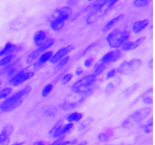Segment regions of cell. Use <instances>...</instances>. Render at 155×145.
<instances>
[{"label": "cell", "mask_w": 155, "mask_h": 145, "mask_svg": "<svg viewBox=\"0 0 155 145\" xmlns=\"http://www.w3.org/2000/svg\"><path fill=\"white\" fill-rule=\"evenodd\" d=\"M77 140L76 139L71 140H65L64 141V137H58V139L55 140V141L53 142L51 145H75L77 144Z\"/></svg>", "instance_id": "obj_20"}, {"label": "cell", "mask_w": 155, "mask_h": 145, "mask_svg": "<svg viewBox=\"0 0 155 145\" xmlns=\"http://www.w3.org/2000/svg\"><path fill=\"white\" fill-rule=\"evenodd\" d=\"M30 91H31V87L26 86L3 101L2 104H0V114L10 112L19 107L22 104L24 97L30 93Z\"/></svg>", "instance_id": "obj_1"}, {"label": "cell", "mask_w": 155, "mask_h": 145, "mask_svg": "<svg viewBox=\"0 0 155 145\" xmlns=\"http://www.w3.org/2000/svg\"><path fill=\"white\" fill-rule=\"evenodd\" d=\"M53 52L51 51H48L46 52H44L41 54L39 57L37 62L35 63V66H40L42 65H43L44 63H46L48 60H49L51 59V57H52Z\"/></svg>", "instance_id": "obj_15"}, {"label": "cell", "mask_w": 155, "mask_h": 145, "mask_svg": "<svg viewBox=\"0 0 155 145\" xmlns=\"http://www.w3.org/2000/svg\"><path fill=\"white\" fill-rule=\"evenodd\" d=\"M121 48H122L123 51H125L133 50V41H127V42H125L123 44Z\"/></svg>", "instance_id": "obj_31"}, {"label": "cell", "mask_w": 155, "mask_h": 145, "mask_svg": "<svg viewBox=\"0 0 155 145\" xmlns=\"http://www.w3.org/2000/svg\"><path fill=\"white\" fill-rule=\"evenodd\" d=\"M19 48L20 47L18 45H17L16 44H14L12 42H8L5 45L4 48L0 51V57H2V56L9 55V54H13V53L18 51Z\"/></svg>", "instance_id": "obj_11"}, {"label": "cell", "mask_w": 155, "mask_h": 145, "mask_svg": "<svg viewBox=\"0 0 155 145\" xmlns=\"http://www.w3.org/2000/svg\"><path fill=\"white\" fill-rule=\"evenodd\" d=\"M46 38V32L43 30H39L33 36V42H34L35 45H37V46H39V45H42V43H44L47 40Z\"/></svg>", "instance_id": "obj_14"}, {"label": "cell", "mask_w": 155, "mask_h": 145, "mask_svg": "<svg viewBox=\"0 0 155 145\" xmlns=\"http://www.w3.org/2000/svg\"><path fill=\"white\" fill-rule=\"evenodd\" d=\"M83 118V113L81 112H74L69 114L67 117V120L71 123L72 122H79Z\"/></svg>", "instance_id": "obj_19"}, {"label": "cell", "mask_w": 155, "mask_h": 145, "mask_svg": "<svg viewBox=\"0 0 155 145\" xmlns=\"http://www.w3.org/2000/svg\"><path fill=\"white\" fill-rule=\"evenodd\" d=\"M33 145H45V143H44L42 141H37Z\"/></svg>", "instance_id": "obj_38"}, {"label": "cell", "mask_w": 155, "mask_h": 145, "mask_svg": "<svg viewBox=\"0 0 155 145\" xmlns=\"http://www.w3.org/2000/svg\"><path fill=\"white\" fill-rule=\"evenodd\" d=\"M64 23L65 21L64 20L56 17L55 18H54L51 21V24H50V27H51V30H54V31H59V30H61L64 27Z\"/></svg>", "instance_id": "obj_16"}, {"label": "cell", "mask_w": 155, "mask_h": 145, "mask_svg": "<svg viewBox=\"0 0 155 145\" xmlns=\"http://www.w3.org/2000/svg\"><path fill=\"white\" fill-rule=\"evenodd\" d=\"M73 126H74V124L71 123V122H70V123H68V124H66V125H63V126L61 127V128L59 130L58 132L56 134L55 137H62L64 134H65L67 132H68V131H69L70 130H71V128H73Z\"/></svg>", "instance_id": "obj_21"}, {"label": "cell", "mask_w": 155, "mask_h": 145, "mask_svg": "<svg viewBox=\"0 0 155 145\" xmlns=\"http://www.w3.org/2000/svg\"><path fill=\"white\" fill-rule=\"evenodd\" d=\"M24 144V142H18V143H15L12 145H23Z\"/></svg>", "instance_id": "obj_40"}, {"label": "cell", "mask_w": 155, "mask_h": 145, "mask_svg": "<svg viewBox=\"0 0 155 145\" xmlns=\"http://www.w3.org/2000/svg\"><path fill=\"white\" fill-rule=\"evenodd\" d=\"M35 75V72L32 70H21L17 72L9 80V83L13 86H18L23 84L26 81L31 79Z\"/></svg>", "instance_id": "obj_6"}, {"label": "cell", "mask_w": 155, "mask_h": 145, "mask_svg": "<svg viewBox=\"0 0 155 145\" xmlns=\"http://www.w3.org/2000/svg\"><path fill=\"white\" fill-rule=\"evenodd\" d=\"M93 61H94L93 57H89V58H87L86 60H85L84 66H86V67H89V66L92 64Z\"/></svg>", "instance_id": "obj_35"}, {"label": "cell", "mask_w": 155, "mask_h": 145, "mask_svg": "<svg viewBox=\"0 0 155 145\" xmlns=\"http://www.w3.org/2000/svg\"><path fill=\"white\" fill-rule=\"evenodd\" d=\"M15 57V54H9V55L5 56L4 57L0 60V66H5L11 63L12 60Z\"/></svg>", "instance_id": "obj_22"}, {"label": "cell", "mask_w": 155, "mask_h": 145, "mask_svg": "<svg viewBox=\"0 0 155 145\" xmlns=\"http://www.w3.org/2000/svg\"><path fill=\"white\" fill-rule=\"evenodd\" d=\"M121 55V51L119 50H114V51H110L109 52L106 53L104 56L102 57V58L100 60V61L98 62V64L101 65V66H106L107 65L110 64V63H115L117 60H119L120 58Z\"/></svg>", "instance_id": "obj_7"}, {"label": "cell", "mask_w": 155, "mask_h": 145, "mask_svg": "<svg viewBox=\"0 0 155 145\" xmlns=\"http://www.w3.org/2000/svg\"><path fill=\"white\" fill-rule=\"evenodd\" d=\"M142 63V60L141 59H133V60H130V61L123 63L117 71H118V72H120V73L124 74V75L133 73V72L138 70L140 68Z\"/></svg>", "instance_id": "obj_5"}, {"label": "cell", "mask_w": 155, "mask_h": 145, "mask_svg": "<svg viewBox=\"0 0 155 145\" xmlns=\"http://www.w3.org/2000/svg\"><path fill=\"white\" fill-rule=\"evenodd\" d=\"M113 134H114L113 130L108 129L106 131H104V132L100 133V134L98 135V140L101 142H106L108 140H110V137L113 136Z\"/></svg>", "instance_id": "obj_18"}, {"label": "cell", "mask_w": 155, "mask_h": 145, "mask_svg": "<svg viewBox=\"0 0 155 145\" xmlns=\"http://www.w3.org/2000/svg\"><path fill=\"white\" fill-rule=\"evenodd\" d=\"M1 83H2V82H1V80H0V85H1Z\"/></svg>", "instance_id": "obj_41"}, {"label": "cell", "mask_w": 155, "mask_h": 145, "mask_svg": "<svg viewBox=\"0 0 155 145\" xmlns=\"http://www.w3.org/2000/svg\"><path fill=\"white\" fill-rule=\"evenodd\" d=\"M97 76L94 73L83 77L72 85V91L76 93H88L90 86L96 81Z\"/></svg>", "instance_id": "obj_4"}, {"label": "cell", "mask_w": 155, "mask_h": 145, "mask_svg": "<svg viewBox=\"0 0 155 145\" xmlns=\"http://www.w3.org/2000/svg\"><path fill=\"white\" fill-rule=\"evenodd\" d=\"M83 102V99H80L77 102H74V103H68V104H64L63 105V108L64 110H72V109L75 108V107H78L80 104H81Z\"/></svg>", "instance_id": "obj_24"}, {"label": "cell", "mask_w": 155, "mask_h": 145, "mask_svg": "<svg viewBox=\"0 0 155 145\" xmlns=\"http://www.w3.org/2000/svg\"><path fill=\"white\" fill-rule=\"evenodd\" d=\"M153 130V118H151L148 122H146V124L145 125L144 127V131L147 134H150V133Z\"/></svg>", "instance_id": "obj_29"}, {"label": "cell", "mask_w": 155, "mask_h": 145, "mask_svg": "<svg viewBox=\"0 0 155 145\" xmlns=\"http://www.w3.org/2000/svg\"><path fill=\"white\" fill-rule=\"evenodd\" d=\"M130 33L127 30H114L110 32L107 36V42L110 48H117L122 46L130 38Z\"/></svg>", "instance_id": "obj_3"}, {"label": "cell", "mask_w": 155, "mask_h": 145, "mask_svg": "<svg viewBox=\"0 0 155 145\" xmlns=\"http://www.w3.org/2000/svg\"><path fill=\"white\" fill-rule=\"evenodd\" d=\"M75 73H76V75H77V76H80V75H82V74L83 73V69H82L81 67L77 68V70H76V72H75Z\"/></svg>", "instance_id": "obj_37"}, {"label": "cell", "mask_w": 155, "mask_h": 145, "mask_svg": "<svg viewBox=\"0 0 155 145\" xmlns=\"http://www.w3.org/2000/svg\"><path fill=\"white\" fill-rule=\"evenodd\" d=\"M152 91V89H150V90L147 91L145 93H144L143 95V98H142V101H143L145 104H151L153 102L152 97L149 96V92H151Z\"/></svg>", "instance_id": "obj_27"}, {"label": "cell", "mask_w": 155, "mask_h": 145, "mask_svg": "<svg viewBox=\"0 0 155 145\" xmlns=\"http://www.w3.org/2000/svg\"><path fill=\"white\" fill-rule=\"evenodd\" d=\"M53 87H54V85H53V84H51V83L47 84L43 88V89H42V96L43 97V98H45V97L48 96L50 94V92H51V90L53 89Z\"/></svg>", "instance_id": "obj_25"}, {"label": "cell", "mask_w": 155, "mask_h": 145, "mask_svg": "<svg viewBox=\"0 0 155 145\" xmlns=\"http://www.w3.org/2000/svg\"><path fill=\"white\" fill-rule=\"evenodd\" d=\"M86 144H87V141H86V140H84V141L81 142V143H80L77 145H86Z\"/></svg>", "instance_id": "obj_39"}, {"label": "cell", "mask_w": 155, "mask_h": 145, "mask_svg": "<svg viewBox=\"0 0 155 145\" xmlns=\"http://www.w3.org/2000/svg\"><path fill=\"white\" fill-rule=\"evenodd\" d=\"M149 3L148 0H135L133 2V5L136 8H143L146 7Z\"/></svg>", "instance_id": "obj_26"}, {"label": "cell", "mask_w": 155, "mask_h": 145, "mask_svg": "<svg viewBox=\"0 0 155 145\" xmlns=\"http://www.w3.org/2000/svg\"><path fill=\"white\" fill-rule=\"evenodd\" d=\"M137 89H138V84L132 85L130 87H129L128 89L124 90V92H123V95H124V96H130V95H132V94H133Z\"/></svg>", "instance_id": "obj_28"}, {"label": "cell", "mask_w": 155, "mask_h": 145, "mask_svg": "<svg viewBox=\"0 0 155 145\" xmlns=\"http://www.w3.org/2000/svg\"><path fill=\"white\" fill-rule=\"evenodd\" d=\"M55 14H57L58 18L66 21L71 17V14H72V9L69 6H64V7H61L56 10Z\"/></svg>", "instance_id": "obj_12"}, {"label": "cell", "mask_w": 155, "mask_h": 145, "mask_svg": "<svg viewBox=\"0 0 155 145\" xmlns=\"http://www.w3.org/2000/svg\"><path fill=\"white\" fill-rule=\"evenodd\" d=\"M151 113V108H149V107H145V108H141L136 110L132 114H130L127 119H124L122 123L123 128H130L140 123Z\"/></svg>", "instance_id": "obj_2"}, {"label": "cell", "mask_w": 155, "mask_h": 145, "mask_svg": "<svg viewBox=\"0 0 155 145\" xmlns=\"http://www.w3.org/2000/svg\"><path fill=\"white\" fill-rule=\"evenodd\" d=\"M54 42V39H47L44 43H42V45H39V48H38L37 49L35 50L34 51H33V52L28 56V57H27V62H28V63H30V62H32L33 60H34L39 55V54L43 53L44 51H46V49H48V48L52 46Z\"/></svg>", "instance_id": "obj_8"}, {"label": "cell", "mask_w": 155, "mask_h": 145, "mask_svg": "<svg viewBox=\"0 0 155 145\" xmlns=\"http://www.w3.org/2000/svg\"><path fill=\"white\" fill-rule=\"evenodd\" d=\"M95 43H92L91 45H89V46H88L87 48H86V49L84 50V51H83V55H84V54H86L88 51H89V50H90L91 48H92L93 46H95Z\"/></svg>", "instance_id": "obj_36"}, {"label": "cell", "mask_w": 155, "mask_h": 145, "mask_svg": "<svg viewBox=\"0 0 155 145\" xmlns=\"http://www.w3.org/2000/svg\"><path fill=\"white\" fill-rule=\"evenodd\" d=\"M148 24H149V20L148 18L140 20V21H136L135 23H133L132 30H133V33H139L142 32L143 30H145L148 27Z\"/></svg>", "instance_id": "obj_13"}, {"label": "cell", "mask_w": 155, "mask_h": 145, "mask_svg": "<svg viewBox=\"0 0 155 145\" xmlns=\"http://www.w3.org/2000/svg\"><path fill=\"white\" fill-rule=\"evenodd\" d=\"M117 72V69H110V70L108 71V72L107 73L106 79H110V78H113V77L116 75Z\"/></svg>", "instance_id": "obj_34"}, {"label": "cell", "mask_w": 155, "mask_h": 145, "mask_svg": "<svg viewBox=\"0 0 155 145\" xmlns=\"http://www.w3.org/2000/svg\"><path fill=\"white\" fill-rule=\"evenodd\" d=\"M75 48V47L74 45H67V46L63 47L61 49H59L55 54H53L52 57L50 59V62L51 63H58L61 59H63L64 57H66V55L68 54H69L71 51H72Z\"/></svg>", "instance_id": "obj_9"}, {"label": "cell", "mask_w": 155, "mask_h": 145, "mask_svg": "<svg viewBox=\"0 0 155 145\" xmlns=\"http://www.w3.org/2000/svg\"><path fill=\"white\" fill-rule=\"evenodd\" d=\"M14 131L13 125L8 124L3 127L2 130L0 132V145H4L8 143Z\"/></svg>", "instance_id": "obj_10"}, {"label": "cell", "mask_w": 155, "mask_h": 145, "mask_svg": "<svg viewBox=\"0 0 155 145\" xmlns=\"http://www.w3.org/2000/svg\"><path fill=\"white\" fill-rule=\"evenodd\" d=\"M72 78H73L72 73L65 74V75L63 77H62L61 83H62V84H64V85H66L67 83H68L70 81H71V79H72Z\"/></svg>", "instance_id": "obj_32"}, {"label": "cell", "mask_w": 155, "mask_h": 145, "mask_svg": "<svg viewBox=\"0 0 155 145\" xmlns=\"http://www.w3.org/2000/svg\"><path fill=\"white\" fill-rule=\"evenodd\" d=\"M69 60H70L69 56H67V57H64L63 59H61V60L58 62V65L56 66V69H60V68H61L62 66H64L67 63H68Z\"/></svg>", "instance_id": "obj_33"}, {"label": "cell", "mask_w": 155, "mask_h": 145, "mask_svg": "<svg viewBox=\"0 0 155 145\" xmlns=\"http://www.w3.org/2000/svg\"><path fill=\"white\" fill-rule=\"evenodd\" d=\"M123 18H124V14H120V15H118V16L114 18L113 19H111L110 21H109L106 24V25L104 26V29H103V31L106 32V31H107V30H110V29H111L112 27L115 25V24H117V23L119 22V21H120Z\"/></svg>", "instance_id": "obj_17"}, {"label": "cell", "mask_w": 155, "mask_h": 145, "mask_svg": "<svg viewBox=\"0 0 155 145\" xmlns=\"http://www.w3.org/2000/svg\"><path fill=\"white\" fill-rule=\"evenodd\" d=\"M12 88H9V87L5 88V89H3L2 90L0 91V100L7 98V97L12 93Z\"/></svg>", "instance_id": "obj_30"}, {"label": "cell", "mask_w": 155, "mask_h": 145, "mask_svg": "<svg viewBox=\"0 0 155 145\" xmlns=\"http://www.w3.org/2000/svg\"><path fill=\"white\" fill-rule=\"evenodd\" d=\"M62 126H63V125H62V121H59V122H58L57 123H56L55 125L52 127V128L51 129V131H50V132H49L50 135L53 137H55L56 134L58 132L59 130L61 128Z\"/></svg>", "instance_id": "obj_23"}]
</instances>
